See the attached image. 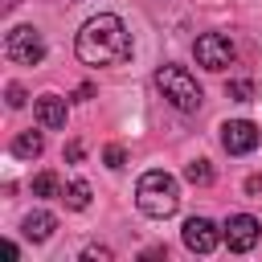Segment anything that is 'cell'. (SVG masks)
<instances>
[{"label":"cell","instance_id":"52a82bcc","mask_svg":"<svg viewBox=\"0 0 262 262\" xmlns=\"http://www.w3.org/2000/svg\"><path fill=\"white\" fill-rule=\"evenodd\" d=\"M258 237H262L258 217H250V213H233V217L225 221V242H229V250L246 254V250H254V246H258Z\"/></svg>","mask_w":262,"mask_h":262},{"label":"cell","instance_id":"7a4b0ae2","mask_svg":"<svg viewBox=\"0 0 262 262\" xmlns=\"http://www.w3.org/2000/svg\"><path fill=\"white\" fill-rule=\"evenodd\" d=\"M135 205H139V213L164 221V217H172V213L180 209V188H176V180H172L164 168H151V172H143L139 184H135Z\"/></svg>","mask_w":262,"mask_h":262},{"label":"cell","instance_id":"9c48e42d","mask_svg":"<svg viewBox=\"0 0 262 262\" xmlns=\"http://www.w3.org/2000/svg\"><path fill=\"white\" fill-rule=\"evenodd\" d=\"M33 115H37V123H41L45 131H61V127H66V98H57V94H41L37 106H33Z\"/></svg>","mask_w":262,"mask_h":262},{"label":"cell","instance_id":"5b68a950","mask_svg":"<svg viewBox=\"0 0 262 262\" xmlns=\"http://www.w3.org/2000/svg\"><path fill=\"white\" fill-rule=\"evenodd\" d=\"M192 53H196V61L205 70H225L233 61V41L225 33H201L196 45H192Z\"/></svg>","mask_w":262,"mask_h":262},{"label":"cell","instance_id":"5bb4252c","mask_svg":"<svg viewBox=\"0 0 262 262\" xmlns=\"http://www.w3.org/2000/svg\"><path fill=\"white\" fill-rule=\"evenodd\" d=\"M57 188H61V184H57L53 172H41V176L33 180V196H57Z\"/></svg>","mask_w":262,"mask_h":262},{"label":"cell","instance_id":"3957f363","mask_svg":"<svg viewBox=\"0 0 262 262\" xmlns=\"http://www.w3.org/2000/svg\"><path fill=\"white\" fill-rule=\"evenodd\" d=\"M156 86H160V94L176 106V111H201V86H196V78L184 70V66H160L156 70Z\"/></svg>","mask_w":262,"mask_h":262},{"label":"cell","instance_id":"ac0fdd59","mask_svg":"<svg viewBox=\"0 0 262 262\" xmlns=\"http://www.w3.org/2000/svg\"><path fill=\"white\" fill-rule=\"evenodd\" d=\"M66 160H74V164H78V160H82V143H70V147H66Z\"/></svg>","mask_w":262,"mask_h":262},{"label":"cell","instance_id":"9a60e30c","mask_svg":"<svg viewBox=\"0 0 262 262\" xmlns=\"http://www.w3.org/2000/svg\"><path fill=\"white\" fill-rule=\"evenodd\" d=\"M229 98L250 102V98H254V82H246V78H242V82H229Z\"/></svg>","mask_w":262,"mask_h":262},{"label":"cell","instance_id":"ba28073f","mask_svg":"<svg viewBox=\"0 0 262 262\" xmlns=\"http://www.w3.org/2000/svg\"><path fill=\"white\" fill-rule=\"evenodd\" d=\"M180 233H184V246H188L192 254H209V250H217V242H221V233H217V225H213L209 217H188Z\"/></svg>","mask_w":262,"mask_h":262},{"label":"cell","instance_id":"8992f818","mask_svg":"<svg viewBox=\"0 0 262 262\" xmlns=\"http://www.w3.org/2000/svg\"><path fill=\"white\" fill-rule=\"evenodd\" d=\"M221 147H225L229 156L254 151V147H258V127H254L250 119H229V123H221Z\"/></svg>","mask_w":262,"mask_h":262},{"label":"cell","instance_id":"4fadbf2b","mask_svg":"<svg viewBox=\"0 0 262 262\" xmlns=\"http://www.w3.org/2000/svg\"><path fill=\"white\" fill-rule=\"evenodd\" d=\"M184 176H188V184H213V168H209V160H192V164L184 168Z\"/></svg>","mask_w":262,"mask_h":262},{"label":"cell","instance_id":"30bf717a","mask_svg":"<svg viewBox=\"0 0 262 262\" xmlns=\"http://www.w3.org/2000/svg\"><path fill=\"white\" fill-rule=\"evenodd\" d=\"M53 229H57L53 213H41V209H37V213H29V217H25V237H29V242H49V237H53Z\"/></svg>","mask_w":262,"mask_h":262},{"label":"cell","instance_id":"8fae6325","mask_svg":"<svg viewBox=\"0 0 262 262\" xmlns=\"http://www.w3.org/2000/svg\"><path fill=\"white\" fill-rule=\"evenodd\" d=\"M41 147H45L41 131H25V135H16V139H12V156H20V160H33V156H41Z\"/></svg>","mask_w":262,"mask_h":262},{"label":"cell","instance_id":"7c38bea8","mask_svg":"<svg viewBox=\"0 0 262 262\" xmlns=\"http://www.w3.org/2000/svg\"><path fill=\"white\" fill-rule=\"evenodd\" d=\"M61 201H66L70 209H86V205H90V184H86V180H74V184L61 192Z\"/></svg>","mask_w":262,"mask_h":262},{"label":"cell","instance_id":"2e32d148","mask_svg":"<svg viewBox=\"0 0 262 262\" xmlns=\"http://www.w3.org/2000/svg\"><path fill=\"white\" fill-rule=\"evenodd\" d=\"M102 160H106V168H123V160H127V151H123L119 143H111V147L102 151Z\"/></svg>","mask_w":262,"mask_h":262},{"label":"cell","instance_id":"e0dca14e","mask_svg":"<svg viewBox=\"0 0 262 262\" xmlns=\"http://www.w3.org/2000/svg\"><path fill=\"white\" fill-rule=\"evenodd\" d=\"M8 106H25V90H20L16 82L8 86Z\"/></svg>","mask_w":262,"mask_h":262},{"label":"cell","instance_id":"d6986e66","mask_svg":"<svg viewBox=\"0 0 262 262\" xmlns=\"http://www.w3.org/2000/svg\"><path fill=\"white\" fill-rule=\"evenodd\" d=\"M246 188H250V192H262V176H250V180H246Z\"/></svg>","mask_w":262,"mask_h":262},{"label":"cell","instance_id":"277c9868","mask_svg":"<svg viewBox=\"0 0 262 262\" xmlns=\"http://www.w3.org/2000/svg\"><path fill=\"white\" fill-rule=\"evenodd\" d=\"M4 53H8V61H16V66H41L45 41H41V33H37L33 25H16V29L4 37Z\"/></svg>","mask_w":262,"mask_h":262},{"label":"cell","instance_id":"6da1fadb","mask_svg":"<svg viewBox=\"0 0 262 262\" xmlns=\"http://www.w3.org/2000/svg\"><path fill=\"white\" fill-rule=\"evenodd\" d=\"M74 49H78V57L86 66H119V61L131 57V33H127V25L119 16L98 12V16H90L82 25Z\"/></svg>","mask_w":262,"mask_h":262}]
</instances>
